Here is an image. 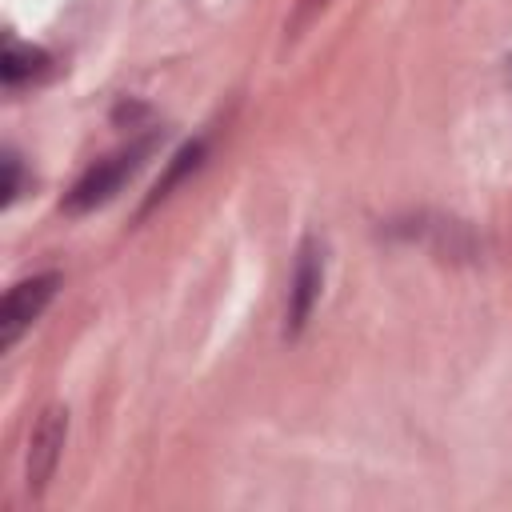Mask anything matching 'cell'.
I'll return each instance as SVG.
<instances>
[{
	"instance_id": "6da1fadb",
	"label": "cell",
	"mask_w": 512,
	"mask_h": 512,
	"mask_svg": "<svg viewBox=\"0 0 512 512\" xmlns=\"http://www.w3.org/2000/svg\"><path fill=\"white\" fill-rule=\"evenodd\" d=\"M156 144H160V132H144V136L128 140L124 148L108 152L104 160H96V164L68 188V196H64V212L80 216V212H92V208L108 204V200L124 188V180H132V176L140 172V164L152 156Z\"/></svg>"
},
{
	"instance_id": "7a4b0ae2",
	"label": "cell",
	"mask_w": 512,
	"mask_h": 512,
	"mask_svg": "<svg viewBox=\"0 0 512 512\" xmlns=\"http://www.w3.org/2000/svg\"><path fill=\"white\" fill-rule=\"evenodd\" d=\"M56 288H60V272L28 276V280H20V284L8 288V296H4V316H0V348H4V352L40 320V312L48 308V300L56 296Z\"/></svg>"
},
{
	"instance_id": "3957f363",
	"label": "cell",
	"mask_w": 512,
	"mask_h": 512,
	"mask_svg": "<svg viewBox=\"0 0 512 512\" xmlns=\"http://www.w3.org/2000/svg\"><path fill=\"white\" fill-rule=\"evenodd\" d=\"M64 436H68V408L60 404H48L40 416H36V428L28 436V468H24V480H28V492L40 496L60 464V452H64Z\"/></svg>"
},
{
	"instance_id": "277c9868",
	"label": "cell",
	"mask_w": 512,
	"mask_h": 512,
	"mask_svg": "<svg viewBox=\"0 0 512 512\" xmlns=\"http://www.w3.org/2000/svg\"><path fill=\"white\" fill-rule=\"evenodd\" d=\"M324 288V244L316 236H304L300 252H296V268H292V284H288V336H296Z\"/></svg>"
},
{
	"instance_id": "5b68a950",
	"label": "cell",
	"mask_w": 512,
	"mask_h": 512,
	"mask_svg": "<svg viewBox=\"0 0 512 512\" xmlns=\"http://www.w3.org/2000/svg\"><path fill=\"white\" fill-rule=\"evenodd\" d=\"M204 152H208V144H204L200 136H196V140H188L184 148H176V156L168 160V168H164V172H160V180L152 184V192H148V200H144V212H152V208H156V204H160V200H164V196H168V192H172L188 172H196V168L204 164Z\"/></svg>"
},
{
	"instance_id": "8992f818",
	"label": "cell",
	"mask_w": 512,
	"mask_h": 512,
	"mask_svg": "<svg viewBox=\"0 0 512 512\" xmlns=\"http://www.w3.org/2000/svg\"><path fill=\"white\" fill-rule=\"evenodd\" d=\"M48 68V52L44 48H32V44H20V40H8L4 44V60H0V80L8 88L40 76Z\"/></svg>"
},
{
	"instance_id": "52a82bcc",
	"label": "cell",
	"mask_w": 512,
	"mask_h": 512,
	"mask_svg": "<svg viewBox=\"0 0 512 512\" xmlns=\"http://www.w3.org/2000/svg\"><path fill=\"white\" fill-rule=\"evenodd\" d=\"M328 4H332V0H296V12H292V20L284 24L288 40H296V36H300V32H304V28H308V24H312V20H316V16L328 8Z\"/></svg>"
},
{
	"instance_id": "ba28073f",
	"label": "cell",
	"mask_w": 512,
	"mask_h": 512,
	"mask_svg": "<svg viewBox=\"0 0 512 512\" xmlns=\"http://www.w3.org/2000/svg\"><path fill=\"white\" fill-rule=\"evenodd\" d=\"M0 192H4V196H0L4 204H12L16 192H20V156H16L12 148L4 152V188H0Z\"/></svg>"
}]
</instances>
